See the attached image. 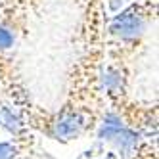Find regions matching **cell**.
<instances>
[{"label": "cell", "instance_id": "cell-1", "mask_svg": "<svg viewBox=\"0 0 159 159\" xmlns=\"http://www.w3.org/2000/svg\"><path fill=\"white\" fill-rule=\"evenodd\" d=\"M146 27H148L146 16L140 10L132 8L113 17L109 25V33L113 37H117L119 40H136L146 33Z\"/></svg>", "mask_w": 159, "mask_h": 159}, {"label": "cell", "instance_id": "cell-2", "mask_svg": "<svg viewBox=\"0 0 159 159\" xmlns=\"http://www.w3.org/2000/svg\"><path fill=\"white\" fill-rule=\"evenodd\" d=\"M86 129V117L79 111H67L52 123L50 127V136L58 142H71L77 140Z\"/></svg>", "mask_w": 159, "mask_h": 159}, {"label": "cell", "instance_id": "cell-3", "mask_svg": "<svg viewBox=\"0 0 159 159\" xmlns=\"http://www.w3.org/2000/svg\"><path fill=\"white\" fill-rule=\"evenodd\" d=\"M138 142H140V132L123 127V129L117 132V136H115V138H113L109 144L115 146V150H117L115 153H117L119 157L127 159L130 153H134L136 148H138Z\"/></svg>", "mask_w": 159, "mask_h": 159}, {"label": "cell", "instance_id": "cell-4", "mask_svg": "<svg viewBox=\"0 0 159 159\" xmlns=\"http://www.w3.org/2000/svg\"><path fill=\"white\" fill-rule=\"evenodd\" d=\"M102 84H104V90L111 98L121 96L125 90V73L115 65H107L102 73Z\"/></svg>", "mask_w": 159, "mask_h": 159}, {"label": "cell", "instance_id": "cell-5", "mask_svg": "<svg viewBox=\"0 0 159 159\" xmlns=\"http://www.w3.org/2000/svg\"><path fill=\"white\" fill-rule=\"evenodd\" d=\"M123 127H125V123L119 113L115 111L106 113V117L102 119L100 127H98V142H111Z\"/></svg>", "mask_w": 159, "mask_h": 159}, {"label": "cell", "instance_id": "cell-6", "mask_svg": "<svg viewBox=\"0 0 159 159\" xmlns=\"http://www.w3.org/2000/svg\"><path fill=\"white\" fill-rule=\"evenodd\" d=\"M0 127H2L6 132L14 134V136H19L25 129V123L23 119L19 117V113L10 107V106H0Z\"/></svg>", "mask_w": 159, "mask_h": 159}, {"label": "cell", "instance_id": "cell-7", "mask_svg": "<svg viewBox=\"0 0 159 159\" xmlns=\"http://www.w3.org/2000/svg\"><path fill=\"white\" fill-rule=\"evenodd\" d=\"M14 44H16V33H14V29L4 25V23H0V52L14 48Z\"/></svg>", "mask_w": 159, "mask_h": 159}, {"label": "cell", "instance_id": "cell-8", "mask_svg": "<svg viewBox=\"0 0 159 159\" xmlns=\"http://www.w3.org/2000/svg\"><path fill=\"white\" fill-rule=\"evenodd\" d=\"M17 153V146L14 142H0V159H16Z\"/></svg>", "mask_w": 159, "mask_h": 159}, {"label": "cell", "instance_id": "cell-9", "mask_svg": "<svg viewBox=\"0 0 159 159\" xmlns=\"http://www.w3.org/2000/svg\"><path fill=\"white\" fill-rule=\"evenodd\" d=\"M104 159H119V155H117L115 152H106V155H104Z\"/></svg>", "mask_w": 159, "mask_h": 159}, {"label": "cell", "instance_id": "cell-10", "mask_svg": "<svg viewBox=\"0 0 159 159\" xmlns=\"http://www.w3.org/2000/svg\"><path fill=\"white\" fill-rule=\"evenodd\" d=\"M109 6H111L113 12H119V4H117V2H109Z\"/></svg>", "mask_w": 159, "mask_h": 159}]
</instances>
